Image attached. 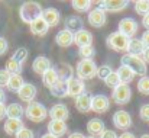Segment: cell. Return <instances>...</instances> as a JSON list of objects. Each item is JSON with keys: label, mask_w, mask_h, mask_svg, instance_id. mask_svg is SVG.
I'll return each mask as SVG.
<instances>
[{"label": "cell", "mask_w": 149, "mask_h": 138, "mask_svg": "<svg viewBox=\"0 0 149 138\" xmlns=\"http://www.w3.org/2000/svg\"><path fill=\"white\" fill-rule=\"evenodd\" d=\"M58 80H59V77H58V73H56V68H55V67L48 68V70L42 74V83H44V86H47L48 89H51Z\"/></svg>", "instance_id": "obj_27"}, {"label": "cell", "mask_w": 149, "mask_h": 138, "mask_svg": "<svg viewBox=\"0 0 149 138\" xmlns=\"http://www.w3.org/2000/svg\"><path fill=\"white\" fill-rule=\"evenodd\" d=\"M117 28H119L117 31H119L122 35H125L126 38L132 39V38H135V35H136V32H138V29H139V25H138V22H136L135 19H132V18H123V19H120Z\"/></svg>", "instance_id": "obj_7"}, {"label": "cell", "mask_w": 149, "mask_h": 138, "mask_svg": "<svg viewBox=\"0 0 149 138\" xmlns=\"http://www.w3.org/2000/svg\"><path fill=\"white\" fill-rule=\"evenodd\" d=\"M113 125L117 128V130H122V131H127L130 127H132V116L129 112L126 111H116L113 113Z\"/></svg>", "instance_id": "obj_8"}, {"label": "cell", "mask_w": 149, "mask_h": 138, "mask_svg": "<svg viewBox=\"0 0 149 138\" xmlns=\"http://www.w3.org/2000/svg\"><path fill=\"white\" fill-rule=\"evenodd\" d=\"M100 138H117V135H116V132H114L113 130H106V131L100 135Z\"/></svg>", "instance_id": "obj_44"}, {"label": "cell", "mask_w": 149, "mask_h": 138, "mask_svg": "<svg viewBox=\"0 0 149 138\" xmlns=\"http://www.w3.org/2000/svg\"><path fill=\"white\" fill-rule=\"evenodd\" d=\"M48 115L51 116V121H64L70 116V111L67 108V105L64 103H56L49 109Z\"/></svg>", "instance_id": "obj_13"}, {"label": "cell", "mask_w": 149, "mask_h": 138, "mask_svg": "<svg viewBox=\"0 0 149 138\" xmlns=\"http://www.w3.org/2000/svg\"><path fill=\"white\" fill-rule=\"evenodd\" d=\"M141 41L143 42L145 48H149V31H145V32L142 34V37H141Z\"/></svg>", "instance_id": "obj_45"}, {"label": "cell", "mask_w": 149, "mask_h": 138, "mask_svg": "<svg viewBox=\"0 0 149 138\" xmlns=\"http://www.w3.org/2000/svg\"><path fill=\"white\" fill-rule=\"evenodd\" d=\"M145 51V45L143 42L141 41V38H132L129 39V45H127V54H132V55H138V57H142Z\"/></svg>", "instance_id": "obj_26"}, {"label": "cell", "mask_w": 149, "mask_h": 138, "mask_svg": "<svg viewBox=\"0 0 149 138\" xmlns=\"http://www.w3.org/2000/svg\"><path fill=\"white\" fill-rule=\"evenodd\" d=\"M87 20H88L90 26H93V28H97V29H99V28H101V26H104V25H106V22H107L106 12H104V10H101L100 7L91 9V10L88 12Z\"/></svg>", "instance_id": "obj_10"}, {"label": "cell", "mask_w": 149, "mask_h": 138, "mask_svg": "<svg viewBox=\"0 0 149 138\" xmlns=\"http://www.w3.org/2000/svg\"><path fill=\"white\" fill-rule=\"evenodd\" d=\"M65 29L71 32H77L83 29V19L80 16H68L65 19Z\"/></svg>", "instance_id": "obj_29"}, {"label": "cell", "mask_w": 149, "mask_h": 138, "mask_svg": "<svg viewBox=\"0 0 149 138\" xmlns=\"http://www.w3.org/2000/svg\"><path fill=\"white\" fill-rule=\"evenodd\" d=\"M52 63H51L49 58H47V57H44V55H39V57H36L35 60H33V63H32V70L36 73V74H44L48 68H51L52 65H51Z\"/></svg>", "instance_id": "obj_20"}, {"label": "cell", "mask_w": 149, "mask_h": 138, "mask_svg": "<svg viewBox=\"0 0 149 138\" xmlns=\"http://www.w3.org/2000/svg\"><path fill=\"white\" fill-rule=\"evenodd\" d=\"M25 84V82H23V77L20 76V74H12L10 76V79H9V83H7V89L10 90V92L13 93H17L20 90V87Z\"/></svg>", "instance_id": "obj_30"}, {"label": "cell", "mask_w": 149, "mask_h": 138, "mask_svg": "<svg viewBox=\"0 0 149 138\" xmlns=\"http://www.w3.org/2000/svg\"><path fill=\"white\" fill-rule=\"evenodd\" d=\"M25 115V108H22L19 103H9L6 106V116L7 119H22Z\"/></svg>", "instance_id": "obj_22"}, {"label": "cell", "mask_w": 149, "mask_h": 138, "mask_svg": "<svg viewBox=\"0 0 149 138\" xmlns=\"http://www.w3.org/2000/svg\"><path fill=\"white\" fill-rule=\"evenodd\" d=\"M117 138H136L132 132H123V134H120Z\"/></svg>", "instance_id": "obj_50"}, {"label": "cell", "mask_w": 149, "mask_h": 138, "mask_svg": "<svg viewBox=\"0 0 149 138\" xmlns=\"http://www.w3.org/2000/svg\"><path fill=\"white\" fill-rule=\"evenodd\" d=\"M120 63L122 65H126L129 67L136 76H146V71H148V64L142 60V57H138V55H132V54H127L125 52L120 58Z\"/></svg>", "instance_id": "obj_2"}, {"label": "cell", "mask_w": 149, "mask_h": 138, "mask_svg": "<svg viewBox=\"0 0 149 138\" xmlns=\"http://www.w3.org/2000/svg\"><path fill=\"white\" fill-rule=\"evenodd\" d=\"M74 44L78 48L93 45V34L87 29H80L74 32Z\"/></svg>", "instance_id": "obj_14"}, {"label": "cell", "mask_w": 149, "mask_h": 138, "mask_svg": "<svg viewBox=\"0 0 149 138\" xmlns=\"http://www.w3.org/2000/svg\"><path fill=\"white\" fill-rule=\"evenodd\" d=\"M25 115L32 122H42L48 116V111H47V108L42 103H39V102H31L25 108Z\"/></svg>", "instance_id": "obj_4"}, {"label": "cell", "mask_w": 149, "mask_h": 138, "mask_svg": "<svg viewBox=\"0 0 149 138\" xmlns=\"http://www.w3.org/2000/svg\"><path fill=\"white\" fill-rule=\"evenodd\" d=\"M55 44L61 48H68L74 44V32L68 29H61L55 35Z\"/></svg>", "instance_id": "obj_17"}, {"label": "cell", "mask_w": 149, "mask_h": 138, "mask_svg": "<svg viewBox=\"0 0 149 138\" xmlns=\"http://www.w3.org/2000/svg\"><path fill=\"white\" fill-rule=\"evenodd\" d=\"M29 26H31V32H32L33 35H36V37H44V35H47L48 31H49V26L44 22L42 18H39L38 20L32 22Z\"/></svg>", "instance_id": "obj_24"}, {"label": "cell", "mask_w": 149, "mask_h": 138, "mask_svg": "<svg viewBox=\"0 0 149 138\" xmlns=\"http://www.w3.org/2000/svg\"><path fill=\"white\" fill-rule=\"evenodd\" d=\"M68 138H87L84 134H81V132H72V134H70Z\"/></svg>", "instance_id": "obj_49"}, {"label": "cell", "mask_w": 149, "mask_h": 138, "mask_svg": "<svg viewBox=\"0 0 149 138\" xmlns=\"http://www.w3.org/2000/svg\"><path fill=\"white\" fill-rule=\"evenodd\" d=\"M4 70H6L10 76H12V74H20V71H22V64L17 63V61H15L13 58H9V60L6 61Z\"/></svg>", "instance_id": "obj_32"}, {"label": "cell", "mask_w": 149, "mask_h": 138, "mask_svg": "<svg viewBox=\"0 0 149 138\" xmlns=\"http://www.w3.org/2000/svg\"><path fill=\"white\" fill-rule=\"evenodd\" d=\"M138 90L142 93V94L149 96V76H143V77L139 79V82H138Z\"/></svg>", "instance_id": "obj_38"}, {"label": "cell", "mask_w": 149, "mask_h": 138, "mask_svg": "<svg viewBox=\"0 0 149 138\" xmlns=\"http://www.w3.org/2000/svg\"><path fill=\"white\" fill-rule=\"evenodd\" d=\"M130 97H132V89L129 84L120 83L116 89L111 90V100L116 105H126L130 102Z\"/></svg>", "instance_id": "obj_6"}, {"label": "cell", "mask_w": 149, "mask_h": 138, "mask_svg": "<svg viewBox=\"0 0 149 138\" xmlns=\"http://www.w3.org/2000/svg\"><path fill=\"white\" fill-rule=\"evenodd\" d=\"M91 0H72L71 6L74 10H77L78 13H84V12H90L91 10Z\"/></svg>", "instance_id": "obj_31"}, {"label": "cell", "mask_w": 149, "mask_h": 138, "mask_svg": "<svg viewBox=\"0 0 149 138\" xmlns=\"http://www.w3.org/2000/svg\"><path fill=\"white\" fill-rule=\"evenodd\" d=\"M113 73V70H111V67L110 65H107V64H103V65H100L97 67V77H99L100 80H104L109 74H111Z\"/></svg>", "instance_id": "obj_39"}, {"label": "cell", "mask_w": 149, "mask_h": 138, "mask_svg": "<svg viewBox=\"0 0 149 138\" xmlns=\"http://www.w3.org/2000/svg\"><path fill=\"white\" fill-rule=\"evenodd\" d=\"M116 73H117V76H119V79H120V83H123V84H129L130 82H133L135 80V73L129 68V67H126V65H120L117 70H116Z\"/></svg>", "instance_id": "obj_25"}, {"label": "cell", "mask_w": 149, "mask_h": 138, "mask_svg": "<svg viewBox=\"0 0 149 138\" xmlns=\"http://www.w3.org/2000/svg\"><path fill=\"white\" fill-rule=\"evenodd\" d=\"M139 116L142 121H149V103H145L139 109Z\"/></svg>", "instance_id": "obj_42"}, {"label": "cell", "mask_w": 149, "mask_h": 138, "mask_svg": "<svg viewBox=\"0 0 149 138\" xmlns=\"http://www.w3.org/2000/svg\"><path fill=\"white\" fill-rule=\"evenodd\" d=\"M41 138H58V137H55V135H52V134H48V132H47V134H44Z\"/></svg>", "instance_id": "obj_52"}, {"label": "cell", "mask_w": 149, "mask_h": 138, "mask_svg": "<svg viewBox=\"0 0 149 138\" xmlns=\"http://www.w3.org/2000/svg\"><path fill=\"white\" fill-rule=\"evenodd\" d=\"M36 93H38V90H36V86H35V84H32V83H25V84L20 87V90L17 92V96H19L20 100L31 103V102H35Z\"/></svg>", "instance_id": "obj_16"}, {"label": "cell", "mask_w": 149, "mask_h": 138, "mask_svg": "<svg viewBox=\"0 0 149 138\" xmlns=\"http://www.w3.org/2000/svg\"><path fill=\"white\" fill-rule=\"evenodd\" d=\"M78 55H80L81 60H93L94 55H96V48L93 45L78 48Z\"/></svg>", "instance_id": "obj_34"}, {"label": "cell", "mask_w": 149, "mask_h": 138, "mask_svg": "<svg viewBox=\"0 0 149 138\" xmlns=\"http://www.w3.org/2000/svg\"><path fill=\"white\" fill-rule=\"evenodd\" d=\"M41 18L44 19V22L49 28H55L59 23V20H61V15H59L58 9H55V7H47V9H44Z\"/></svg>", "instance_id": "obj_15"}, {"label": "cell", "mask_w": 149, "mask_h": 138, "mask_svg": "<svg viewBox=\"0 0 149 138\" xmlns=\"http://www.w3.org/2000/svg\"><path fill=\"white\" fill-rule=\"evenodd\" d=\"M22 128H23L22 119H6L3 125V130L7 135H16Z\"/></svg>", "instance_id": "obj_23"}, {"label": "cell", "mask_w": 149, "mask_h": 138, "mask_svg": "<svg viewBox=\"0 0 149 138\" xmlns=\"http://www.w3.org/2000/svg\"><path fill=\"white\" fill-rule=\"evenodd\" d=\"M28 57H29V52H28V49L26 48H17L15 52H13V55H12V58L15 60V61H17V63H23V61H26L28 60Z\"/></svg>", "instance_id": "obj_37"}, {"label": "cell", "mask_w": 149, "mask_h": 138, "mask_svg": "<svg viewBox=\"0 0 149 138\" xmlns=\"http://www.w3.org/2000/svg\"><path fill=\"white\" fill-rule=\"evenodd\" d=\"M91 99L93 96L90 93H83L78 97H75V108L81 113H87L91 111Z\"/></svg>", "instance_id": "obj_18"}, {"label": "cell", "mask_w": 149, "mask_h": 138, "mask_svg": "<svg viewBox=\"0 0 149 138\" xmlns=\"http://www.w3.org/2000/svg\"><path fill=\"white\" fill-rule=\"evenodd\" d=\"M141 138H149V134H143V135H142Z\"/></svg>", "instance_id": "obj_53"}, {"label": "cell", "mask_w": 149, "mask_h": 138, "mask_svg": "<svg viewBox=\"0 0 149 138\" xmlns=\"http://www.w3.org/2000/svg\"><path fill=\"white\" fill-rule=\"evenodd\" d=\"M106 45L110 49L116 51V52H125L127 51V45H129V38H126L125 35H122L119 31L111 32L107 38H106Z\"/></svg>", "instance_id": "obj_5"}, {"label": "cell", "mask_w": 149, "mask_h": 138, "mask_svg": "<svg viewBox=\"0 0 149 138\" xmlns=\"http://www.w3.org/2000/svg\"><path fill=\"white\" fill-rule=\"evenodd\" d=\"M49 92L54 97L64 99V97L67 96V82L59 79V80H58V82H56V83L49 89Z\"/></svg>", "instance_id": "obj_28"}, {"label": "cell", "mask_w": 149, "mask_h": 138, "mask_svg": "<svg viewBox=\"0 0 149 138\" xmlns=\"http://www.w3.org/2000/svg\"><path fill=\"white\" fill-rule=\"evenodd\" d=\"M135 12L141 16L149 15V0H138L135 1Z\"/></svg>", "instance_id": "obj_35"}, {"label": "cell", "mask_w": 149, "mask_h": 138, "mask_svg": "<svg viewBox=\"0 0 149 138\" xmlns=\"http://www.w3.org/2000/svg\"><path fill=\"white\" fill-rule=\"evenodd\" d=\"M83 93H86V84L83 80H80L77 76H72L67 80V96L78 97Z\"/></svg>", "instance_id": "obj_9"}, {"label": "cell", "mask_w": 149, "mask_h": 138, "mask_svg": "<svg viewBox=\"0 0 149 138\" xmlns=\"http://www.w3.org/2000/svg\"><path fill=\"white\" fill-rule=\"evenodd\" d=\"M4 100H6V94L3 92V89H0V103H4Z\"/></svg>", "instance_id": "obj_51"}, {"label": "cell", "mask_w": 149, "mask_h": 138, "mask_svg": "<svg viewBox=\"0 0 149 138\" xmlns=\"http://www.w3.org/2000/svg\"><path fill=\"white\" fill-rule=\"evenodd\" d=\"M68 131V127L64 121H49L48 122V134H52L55 137L61 138Z\"/></svg>", "instance_id": "obj_21"}, {"label": "cell", "mask_w": 149, "mask_h": 138, "mask_svg": "<svg viewBox=\"0 0 149 138\" xmlns=\"http://www.w3.org/2000/svg\"><path fill=\"white\" fill-rule=\"evenodd\" d=\"M15 138H35V134H33V131H31L29 128L23 127V128L15 135Z\"/></svg>", "instance_id": "obj_40"}, {"label": "cell", "mask_w": 149, "mask_h": 138, "mask_svg": "<svg viewBox=\"0 0 149 138\" xmlns=\"http://www.w3.org/2000/svg\"><path fill=\"white\" fill-rule=\"evenodd\" d=\"M42 10L44 9L38 1H25V3H22V6L19 9V16L23 23L31 25L32 22L38 20L42 16Z\"/></svg>", "instance_id": "obj_1"}, {"label": "cell", "mask_w": 149, "mask_h": 138, "mask_svg": "<svg viewBox=\"0 0 149 138\" xmlns=\"http://www.w3.org/2000/svg\"><path fill=\"white\" fill-rule=\"evenodd\" d=\"M75 73H77V77L83 82L91 80L97 74V64L94 63V60H81L77 64Z\"/></svg>", "instance_id": "obj_3"}, {"label": "cell", "mask_w": 149, "mask_h": 138, "mask_svg": "<svg viewBox=\"0 0 149 138\" xmlns=\"http://www.w3.org/2000/svg\"><path fill=\"white\" fill-rule=\"evenodd\" d=\"M110 109V99L106 94H96L91 99V111L96 113H104Z\"/></svg>", "instance_id": "obj_12"}, {"label": "cell", "mask_w": 149, "mask_h": 138, "mask_svg": "<svg viewBox=\"0 0 149 138\" xmlns=\"http://www.w3.org/2000/svg\"><path fill=\"white\" fill-rule=\"evenodd\" d=\"M142 60L148 64L149 63V48H145V51H143V54H142Z\"/></svg>", "instance_id": "obj_47"}, {"label": "cell", "mask_w": 149, "mask_h": 138, "mask_svg": "<svg viewBox=\"0 0 149 138\" xmlns=\"http://www.w3.org/2000/svg\"><path fill=\"white\" fill-rule=\"evenodd\" d=\"M142 25L146 28V31H149V15H146V16L142 18Z\"/></svg>", "instance_id": "obj_48"}, {"label": "cell", "mask_w": 149, "mask_h": 138, "mask_svg": "<svg viewBox=\"0 0 149 138\" xmlns=\"http://www.w3.org/2000/svg\"><path fill=\"white\" fill-rule=\"evenodd\" d=\"M7 48H9V42H7V39H6V38H3V37H0V55L6 54Z\"/></svg>", "instance_id": "obj_43"}, {"label": "cell", "mask_w": 149, "mask_h": 138, "mask_svg": "<svg viewBox=\"0 0 149 138\" xmlns=\"http://www.w3.org/2000/svg\"><path fill=\"white\" fill-rule=\"evenodd\" d=\"M103 82H104V84H106L107 87H110L111 90H113V89H116V87L120 84V79H119V76H117V73H116V71H113L111 74H109Z\"/></svg>", "instance_id": "obj_36"}, {"label": "cell", "mask_w": 149, "mask_h": 138, "mask_svg": "<svg viewBox=\"0 0 149 138\" xmlns=\"http://www.w3.org/2000/svg\"><path fill=\"white\" fill-rule=\"evenodd\" d=\"M127 4H129L127 0H103V1L99 3V7L104 12L116 13V12H120V10L126 9Z\"/></svg>", "instance_id": "obj_11"}, {"label": "cell", "mask_w": 149, "mask_h": 138, "mask_svg": "<svg viewBox=\"0 0 149 138\" xmlns=\"http://www.w3.org/2000/svg\"><path fill=\"white\" fill-rule=\"evenodd\" d=\"M6 116V105L4 103H0V121Z\"/></svg>", "instance_id": "obj_46"}, {"label": "cell", "mask_w": 149, "mask_h": 138, "mask_svg": "<svg viewBox=\"0 0 149 138\" xmlns=\"http://www.w3.org/2000/svg\"><path fill=\"white\" fill-rule=\"evenodd\" d=\"M9 79H10V74H9L4 68H3V70H0V89H3V87H6V86H7Z\"/></svg>", "instance_id": "obj_41"}, {"label": "cell", "mask_w": 149, "mask_h": 138, "mask_svg": "<svg viewBox=\"0 0 149 138\" xmlns=\"http://www.w3.org/2000/svg\"><path fill=\"white\" fill-rule=\"evenodd\" d=\"M86 128H87V131L90 132L91 137H97V135L100 137V135L106 131V125H104V122H103L101 119H99V118H93V119H90V121L87 122Z\"/></svg>", "instance_id": "obj_19"}, {"label": "cell", "mask_w": 149, "mask_h": 138, "mask_svg": "<svg viewBox=\"0 0 149 138\" xmlns=\"http://www.w3.org/2000/svg\"><path fill=\"white\" fill-rule=\"evenodd\" d=\"M56 73H58V77H59L61 80H65V82L74 76V74H72V67L68 65V64H62V65H59V68L56 70Z\"/></svg>", "instance_id": "obj_33"}, {"label": "cell", "mask_w": 149, "mask_h": 138, "mask_svg": "<svg viewBox=\"0 0 149 138\" xmlns=\"http://www.w3.org/2000/svg\"><path fill=\"white\" fill-rule=\"evenodd\" d=\"M87 138H97V137H91V135H90V137H87Z\"/></svg>", "instance_id": "obj_54"}]
</instances>
